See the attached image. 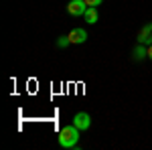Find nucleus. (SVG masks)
I'll list each match as a JSON object with an SVG mask.
<instances>
[{"label":"nucleus","instance_id":"obj_1","mask_svg":"<svg viewBox=\"0 0 152 150\" xmlns=\"http://www.w3.org/2000/svg\"><path fill=\"white\" fill-rule=\"evenodd\" d=\"M79 128L75 126V124H71V126H65L61 128V132H59V144L63 146V148H73L75 144H77V140H79Z\"/></svg>","mask_w":152,"mask_h":150},{"label":"nucleus","instance_id":"obj_2","mask_svg":"<svg viewBox=\"0 0 152 150\" xmlns=\"http://www.w3.org/2000/svg\"><path fill=\"white\" fill-rule=\"evenodd\" d=\"M87 8L89 6L85 4V0H71L69 4H67V10H69L71 16H83Z\"/></svg>","mask_w":152,"mask_h":150},{"label":"nucleus","instance_id":"obj_3","mask_svg":"<svg viewBox=\"0 0 152 150\" xmlns=\"http://www.w3.org/2000/svg\"><path fill=\"white\" fill-rule=\"evenodd\" d=\"M138 43L140 45H152V23L144 24L138 33Z\"/></svg>","mask_w":152,"mask_h":150},{"label":"nucleus","instance_id":"obj_4","mask_svg":"<svg viewBox=\"0 0 152 150\" xmlns=\"http://www.w3.org/2000/svg\"><path fill=\"white\" fill-rule=\"evenodd\" d=\"M67 37H69V41L73 45H81V43L87 41V31H85V29H73Z\"/></svg>","mask_w":152,"mask_h":150},{"label":"nucleus","instance_id":"obj_5","mask_svg":"<svg viewBox=\"0 0 152 150\" xmlns=\"http://www.w3.org/2000/svg\"><path fill=\"white\" fill-rule=\"evenodd\" d=\"M73 124L79 128V130H87V128L91 126L89 114H85V112H77V114H75V118H73Z\"/></svg>","mask_w":152,"mask_h":150},{"label":"nucleus","instance_id":"obj_6","mask_svg":"<svg viewBox=\"0 0 152 150\" xmlns=\"http://www.w3.org/2000/svg\"><path fill=\"white\" fill-rule=\"evenodd\" d=\"M85 23H89V24H95L97 23V10H95V6H89L87 10H85Z\"/></svg>","mask_w":152,"mask_h":150},{"label":"nucleus","instance_id":"obj_7","mask_svg":"<svg viewBox=\"0 0 152 150\" xmlns=\"http://www.w3.org/2000/svg\"><path fill=\"white\" fill-rule=\"evenodd\" d=\"M144 57H148V49H144V47H136L134 49V59H144Z\"/></svg>","mask_w":152,"mask_h":150},{"label":"nucleus","instance_id":"obj_8","mask_svg":"<svg viewBox=\"0 0 152 150\" xmlns=\"http://www.w3.org/2000/svg\"><path fill=\"white\" fill-rule=\"evenodd\" d=\"M67 45H71L69 37H59V39H57V47H61V49H65Z\"/></svg>","mask_w":152,"mask_h":150},{"label":"nucleus","instance_id":"obj_9","mask_svg":"<svg viewBox=\"0 0 152 150\" xmlns=\"http://www.w3.org/2000/svg\"><path fill=\"white\" fill-rule=\"evenodd\" d=\"M102 2H104V0H85V4H87V6H99Z\"/></svg>","mask_w":152,"mask_h":150},{"label":"nucleus","instance_id":"obj_10","mask_svg":"<svg viewBox=\"0 0 152 150\" xmlns=\"http://www.w3.org/2000/svg\"><path fill=\"white\" fill-rule=\"evenodd\" d=\"M148 57H150V59H152V45H150V47H148Z\"/></svg>","mask_w":152,"mask_h":150}]
</instances>
